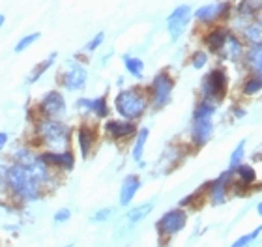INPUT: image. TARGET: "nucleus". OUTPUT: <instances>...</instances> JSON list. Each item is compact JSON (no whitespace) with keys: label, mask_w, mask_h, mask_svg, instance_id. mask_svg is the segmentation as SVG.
Here are the masks:
<instances>
[{"label":"nucleus","mask_w":262,"mask_h":247,"mask_svg":"<svg viewBox=\"0 0 262 247\" xmlns=\"http://www.w3.org/2000/svg\"><path fill=\"white\" fill-rule=\"evenodd\" d=\"M258 234H260V227H257V229H255V231H253L251 234L240 236V238H238V240H236V242L232 243L230 247H249V245L253 243V240H255V238H257Z\"/></svg>","instance_id":"33"},{"label":"nucleus","mask_w":262,"mask_h":247,"mask_svg":"<svg viewBox=\"0 0 262 247\" xmlns=\"http://www.w3.org/2000/svg\"><path fill=\"white\" fill-rule=\"evenodd\" d=\"M71 219V210L70 208H60L55 214V221L56 223H66V221Z\"/></svg>","instance_id":"35"},{"label":"nucleus","mask_w":262,"mask_h":247,"mask_svg":"<svg viewBox=\"0 0 262 247\" xmlns=\"http://www.w3.org/2000/svg\"><path fill=\"white\" fill-rule=\"evenodd\" d=\"M229 34H230V30L225 27V25H215V27L210 28V30L204 34V38H202L204 47L208 49V53H215V55H217Z\"/></svg>","instance_id":"17"},{"label":"nucleus","mask_w":262,"mask_h":247,"mask_svg":"<svg viewBox=\"0 0 262 247\" xmlns=\"http://www.w3.org/2000/svg\"><path fill=\"white\" fill-rule=\"evenodd\" d=\"M257 214L262 215V204L260 203H257Z\"/></svg>","instance_id":"39"},{"label":"nucleus","mask_w":262,"mask_h":247,"mask_svg":"<svg viewBox=\"0 0 262 247\" xmlns=\"http://www.w3.org/2000/svg\"><path fill=\"white\" fill-rule=\"evenodd\" d=\"M96 129L92 126H88V124H82L79 129H77V144H79V152L81 155L86 160L88 155L92 154L94 150V144H96Z\"/></svg>","instance_id":"20"},{"label":"nucleus","mask_w":262,"mask_h":247,"mask_svg":"<svg viewBox=\"0 0 262 247\" xmlns=\"http://www.w3.org/2000/svg\"><path fill=\"white\" fill-rule=\"evenodd\" d=\"M148 135H150L148 127H141L135 133V143H133V148H131V160L135 161V163L142 165V155H144V148H146Z\"/></svg>","instance_id":"23"},{"label":"nucleus","mask_w":262,"mask_h":247,"mask_svg":"<svg viewBox=\"0 0 262 247\" xmlns=\"http://www.w3.org/2000/svg\"><path fill=\"white\" fill-rule=\"evenodd\" d=\"M154 210V203H144V204H139V206H133L126 212V214L122 215L118 223H116V229H115V236L116 238H124L127 236L133 229H135L142 219H146L148 215L152 214Z\"/></svg>","instance_id":"7"},{"label":"nucleus","mask_w":262,"mask_h":247,"mask_svg":"<svg viewBox=\"0 0 262 247\" xmlns=\"http://www.w3.org/2000/svg\"><path fill=\"white\" fill-rule=\"evenodd\" d=\"M232 180H234V172L232 170H223L215 180L206 184L208 197H210V203L213 206H221V204L227 203L229 189L232 187Z\"/></svg>","instance_id":"12"},{"label":"nucleus","mask_w":262,"mask_h":247,"mask_svg":"<svg viewBox=\"0 0 262 247\" xmlns=\"http://www.w3.org/2000/svg\"><path fill=\"white\" fill-rule=\"evenodd\" d=\"M172 90H174V79L170 77L169 72H159L156 77L150 82V98H152V107L156 110L163 109L170 103V98H172Z\"/></svg>","instance_id":"5"},{"label":"nucleus","mask_w":262,"mask_h":247,"mask_svg":"<svg viewBox=\"0 0 262 247\" xmlns=\"http://www.w3.org/2000/svg\"><path fill=\"white\" fill-rule=\"evenodd\" d=\"M193 19V8L189 4H180L176 6L174 10L170 11V15L167 17V30L172 41L182 38V34L186 32V28L189 27V23Z\"/></svg>","instance_id":"9"},{"label":"nucleus","mask_w":262,"mask_h":247,"mask_svg":"<svg viewBox=\"0 0 262 247\" xmlns=\"http://www.w3.org/2000/svg\"><path fill=\"white\" fill-rule=\"evenodd\" d=\"M36 137L47 150H68L71 143V127L62 120L41 118L36 122Z\"/></svg>","instance_id":"2"},{"label":"nucleus","mask_w":262,"mask_h":247,"mask_svg":"<svg viewBox=\"0 0 262 247\" xmlns=\"http://www.w3.org/2000/svg\"><path fill=\"white\" fill-rule=\"evenodd\" d=\"M115 109L124 120L135 122L148 109V98L142 88H124L115 96Z\"/></svg>","instance_id":"3"},{"label":"nucleus","mask_w":262,"mask_h":247,"mask_svg":"<svg viewBox=\"0 0 262 247\" xmlns=\"http://www.w3.org/2000/svg\"><path fill=\"white\" fill-rule=\"evenodd\" d=\"M105 41V32L101 30V32H96V36H94L90 41H88L86 45H84V53H94V51H98L101 45H103Z\"/></svg>","instance_id":"32"},{"label":"nucleus","mask_w":262,"mask_h":247,"mask_svg":"<svg viewBox=\"0 0 262 247\" xmlns=\"http://www.w3.org/2000/svg\"><path fill=\"white\" fill-rule=\"evenodd\" d=\"M8 139H10V135L6 131H0V152L6 148V144H8Z\"/></svg>","instance_id":"36"},{"label":"nucleus","mask_w":262,"mask_h":247,"mask_svg":"<svg viewBox=\"0 0 262 247\" xmlns=\"http://www.w3.org/2000/svg\"><path fill=\"white\" fill-rule=\"evenodd\" d=\"M234 15L238 17V21H246L244 27L247 23L255 21L260 15V0H240L236 8H232Z\"/></svg>","instance_id":"19"},{"label":"nucleus","mask_w":262,"mask_h":247,"mask_svg":"<svg viewBox=\"0 0 262 247\" xmlns=\"http://www.w3.org/2000/svg\"><path fill=\"white\" fill-rule=\"evenodd\" d=\"M66 247H73V243H71V245H66Z\"/></svg>","instance_id":"40"},{"label":"nucleus","mask_w":262,"mask_h":247,"mask_svg":"<svg viewBox=\"0 0 262 247\" xmlns=\"http://www.w3.org/2000/svg\"><path fill=\"white\" fill-rule=\"evenodd\" d=\"M242 36L249 45H258L262 43V25L260 19L247 23L246 27H242Z\"/></svg>","instance_id":"24"},{"label":"nucleus","mask_w":262,"mask_h":247,"mask_svg":"<svg viewBox=\"0 0 262 247\" xmlns=\"http://www.w3.org/2000/svg\"><path fill=\"white\" fill-rule=\"evenodd\" d=\"M244 53H246V47H244V41H242L234 32H230L225 39L223 47L219 49L217 55L223 58V60L230 62V64H238L244 58Z\"/></svg>","instance_id":"15"},{"label":"nucleus","mask_w":262,"mask_h":247,"mask_svg":"<svg viewBox=\"0 0 262 247\" xmlns=\"http://www.w3.org/2000/svg\"><path fill=\"white\" fill-rule=\"evenodd\" d=\"M38 113L43 118H51V120H62L68 113V105H66V99L60 92L56 90H49L45 94L41 101L38 105Z\"/></svg>","instance_id":"10"},{"label":"nucleus","mask_w":262,"mask_h":247,"mask_svg":"<svg viewBox=\"0 0 262 247\" xmlns=\"http://www.w3.org/2000/svg\"><path fill=\"white\" fill-rule=\"evenodd\" d=\"M4 23H6V15H2V13H0V28L4 27Z\"/></svg>","instance_id":"38"},{"label":"nucleus","mask_w":262,"mask_h":247,"mask_svg":"<svg viewBox=\"0 0 262 247\" xmlns=\"http://www.w3.org/2000/svg\"><path fill=\"white\" fill-rule=\"evenodd\" d=\"M41 38V34L39 32H30V34H27V36H23L21 39H19V41H17V45H15V53L17 55H19V53H23V51H27L28 47H32L34 43H36V41H38V39Z\"/></svg>","instance_id":"30"},{"label":"nucleus","mask_w":262,"mask_h":247,"mask_svg":"<svg viewBox=\"0 0 262 247\" xmlns=\"http://www.w3.org/2000/svg\"><path fill=\"white\" fill-rule=\"evenodd\" d=\"M4 187L13 197L23 200V203H36L41 197L39 182L25 167L17 163H11L6 167Z\"/></svg>","instance_id":"1"},{"label":"nucleus","mask_w":262,"mask_h":247,"mask_svg":"<svg viewBox=\"0 0 262 247\" xmlns=\"http://www.w3.org/2000/svg\"><path fill=\"white\" fill-rule=\"evenodd\" d=\"M232 13V4L230 2H210L193 11V19L201 25H213L217 21H227Z\"/></svg>","instance_id":"8"},{"label":"nucleus","mask_w":262,"mask_h":247,"mask_svg":"<svg viewBox=\"0 0 262 247\" xmlns=\"http://www.w3.org/2000/svg\"><path fill=\"white\" fill-rule=\"evenodd\" d=\"M139 189H141V178L137 174H127L122 180V186H120V200H118L120 206H129Z\"/></svg>","instance_id":"21"},{"label":"nucleus","mask_w":262,"mask_h":247,"mask_svg":"<svg viewBox=\"0 0 262 247\" xmlns=\"http://www.w3.org/2000/svg\"><path fill=\"white\" fill-rule=\"evenodd\" d=\"M242 60L246 62L249 75H262V43L249 45Z\"/></svg>","instance_id":"22"},{"label":"nucleus","mask_w":262,"mask_h":247,"mask_svg":"<svg viewBox=\"0 0 262 247\" xmlns=\"http://www.w3.org/2000/svg\"><path fill=\"white\" fill-rule=\"evenodd\" d=\"M213 122L212 118H204V120H193L191 122V143L195 148L206 146L213 137Z\"/></svg>","instance_id":"16"},{"label":"nucleus","mask_w":262,"mask_h":247,"mask_svg":"<svg viewBox=\"0 0 262 247\" xmlns=\"http://www.w3.org/2000/svg\"><path fill=\"white\" fill-rule=\"evenodd\" d=\"M232 115L234 116H238V118H242V116H246V110H242V109H232Z\"/></svg>","instance_id":"37"},{"label":"nucleus","mask_w":262,"mask_h":247,"mask_svg":"<svg viewBox=\"0 0 262 247\" xmlns=\"http://www.w3.org/2000/svg\"><path fill=\"white\" fill-rule=\"evenodd\" d=\"M215 107H217V105L212 103V101H208V99H201V101L195 105V109H193V120L212 118L213 113H215Z\"/></svg>","instance_id":"26"},{"label":"nucleus","mask_w":262,"mask_h":247,"mask_svg":"<svg viewBox=\"0 0 262 247\" xmlns=\"http://www.w3.org/2000/svg\"><path fill=\"white\" fill-rule=\"evenodd\" d=\"M60 82L66 90L79 92V90H82V88L86 86L88 70L82 66V62L75 60V58H70V60H66L64 68H62Z\"/></svg>","instance_id":"6"},{"label":"nucleus","mask_w":262,"mask_h":247,"mask_svg":"<svg viewBox=\"0 0 262 247\" xmlns=\"http://www.w3.org/2000/svg\"><path fill=\"white\" fill-rule=\"evenodd\" d=\"M208 60H210V56H208V51H204V49H199V51H195V53H191V58H189V62H191V66L195 68V70L206 68Z\"/></svg>","instance_id":"31"},{"label":"nucleus","mask_w":262,"mask_h":247,"mask_svg":"<svg viewBox=\"0 0 262 247\" xmlns=\"http://www.w3.org/2000/svg\"><path fill=\"white\" fill-rule=\"evenodd\" d=\"M122 60H124V68H126V72L129 73L131 77L142 79V73H144V62H142L141 58L131 56V55H124L122 56Z\"/></svg>","instance_id":"25"},{"label":"nucleus","mask_w":262,"mask_h":247,"mask_svg":"<svg viewBox=\"0 0 262 247\" xmlns=\"http://www.w3.org/2000/svg\"><path fill=\"white\" fill-rule=\"evenodd\" d=\"M39 160L43 161L49 169H60L70 172V170L75 169V155L70 148L60 150V152H55V150H47V152H41L39 154Z\"/></svg>","instance_id":"13"},{"label":"nucleus","mask_w":262,"mask_h":247,"mask_svg":"<svg viewBox=\"0 0 262 247\" xmlns=\"http://www.w3.org/2000/svg\"><path fill=\"white\" fill-rule=\"evenodd\" d=\"M55 60H56V53H51L47 60H43L41 64H38V66L34 68L32 73H30V77H28V82L32 84V82L39 81V77H41V75H45V72H47V70H49L53 64H55Z\"/></svg>","instance_id":"28"},{"label":"nucleus","mask_w":262,"mask_h":247,"mask_svg":"<svg viewBox=\"0 0 262 247\" xmlns=\"http://www.w3.org/2000/svg\"><path fill=\"white\" fill-rule=\"evenodd\" d=\"M77 109L82 110V113H90L94 115L96 118H107L109 115V105H107V98L101 96V98H94V99H88V98H81L77 101Z\"/></svg>","instance_id":"18"},{"label":"nucleus","mask_w":262,"mask_h":247,"mask_svg":"<svg viewBox=\"0 0 262 247\" xmlns=\"http://www.w3.org/2000/svg\"><path fill=\"white\" fill-rule=\"evenodd\" d=\"M186 225H187V214L182 208H174L165 212L159 217L158 223H156V229L163 236H174V234L184 231Z\"/></svg>","instance_id":"11"},{"label":"nucleus","mask_w":262,"mask_h":247,"mask_svg":"<svg viewBox=\"0 0 262 247\" xmlns=\"http://www.w3.org/2000/svg\"><path fill=\"white\" fill-rule=\"evenodd\" d=\"M229 92V75L223 68H213L202 77L201 94L202 99H208L212 103H221Z\"/></svg>","instance_id":"4"},{"label":"nucleus","mask_w":262,"mask_h":247,"mask_svg":"<svg viewBox=\"0 0 262 247\" xmlns=\"http://www.w3.org/2000/svg\"><path fill=\"white\" fill-rule=\"evenodd\" d=\"M244 158H246V141H240L238 146L232 150V154H230V160H229V170H234L238 165L244 163Z\"/></svg>","instance_id":"29"},{"label":"nucleus","mask_w":262,"mask_h":247,"mask_svg":"<svg viewBox=\"0 0 262 247\" xmlns=\"http://www.w3.org/2000/svg\"><path fill=\"white\" fill-rule=\"evenodd\" d=\"M105 135L113 141H127V139L135 137L137 133V126L135 122L131 120H107L103 126Z\"/></svg>","instance_id":"14"},{"label":"nucleus","mask_w":262,"mask_h":247,"mask_svg":"<svg viewBox=\"0 0 262 247\" xmlns=\"http://www.w3.org/2000/svg\"><path fill=\"white\" fill-rule=\"evenodd\" d=\"M262 90V75H249L242 86V94L244 96H257L258 92Z\"/></svg>","instance_id":"27"},{"label":"nucleus","mask_w":262,"mask_h":247,"mask_svg":"<svg viewBox=\"0 0 262 247\" xmlns=\"http://www.w3.org/2000/svg\"><path fill=\"white\" fill-rule=\"evenodd\" d=\"M113 214H115V208H113V206H109V208H101V210H98V212H94L92 221L94 223H103V221L111 219Z\"/></svg>","instance_id":"34"}]
</instances>
